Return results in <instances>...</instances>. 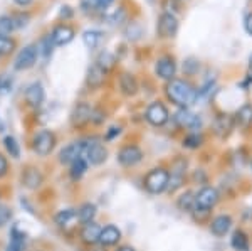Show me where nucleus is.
Wrapping results in <instances>:
<instances>
[{"label": "nucleus", "instance_id": "f257e3e1", "mask_svg": "<svg viewBox=\"0 0 252 251\" xmlns=\"http://www.w3.org/2000/svg\"><path fill=\"white\" fill-rule=\"evenodd\" d=\"M165 91H166L168 100L180 108L190 107V105H193L195 100H197V91H195V88L185 79L175 78L172 81H168Z\"/></svg>", "mask_w": 252, "mask_h": 251}, {"label": "nucleus", "instance_id": "f03ea898", "mask_svg": "<svg viewBox=\"0 0 252 251\" xmlns=\"http://www.w3.org/2000/svg\"><path fill=\"white\" fill-rule=\"evenodd\" d=\"M170 172L163 167H157L150 171L145 177V189L150 194H161L168 189Z\"/></svg>", "mask_w": 252, "mask_h": 251}, {"label": "nucleus", "instance_id": "7ed1b4c3", "mask_svg": "<svg viewBox=\"0 0 252 251\" xmlns=\"http://www.w3.org/2000/svg\"><path fill=\"white\" fill-rule=\"evenodd\" d=\"M34 152L40 157H47L56 147V135L51 130H40L34 137Z\"/></svg>", "mask_w": 252, "mask_h": 251}, {"label": "nucleus", "instance_id": "20e7f679", "mask_svg": "<svg viewBox=\"0 0 252 251\" xmlns=\"http://www.w3.org/2000/svg\"><path fill=\"white\" fill-rule=\"evenodd\" d=\"M168 110L161 101H155L152 103L148 108H146V113H145V118L148 121L150 125L153 127H163V125L168 121Z\"/></svg>", "mask_w": 252, "mask_h": 251}, {"label": "nucleus", "instance_id": "39448f33", "mask_svg": "<svg viewBox=\"0 0 252 251\" xmlns=\"http://www.w3.org/2000/svg\"><path fill=\"white\" fill-rule=\"evenodd\" d=\"M219 197L220 196H219V191L215 187H210V185L202 187L200 191L197 192V196H195V209L209 211V209H212L219 202Z\"/></svg>", "mask_w": 252, "mask_h": 251}, {"label": "nucleus", "instance_id": "423d86ee", "mask_svg": "<svg viewBox=\"0 0 252 251\" xmlns=\"http://www.w3.org/2000/svg\"><path fill=\"white\" fill-rule=\"evenodd\" d=\"M143 160V152L136 145H125L120 152H118V162L123 167H135Z\"/></svg>", "mask_w": 252, "mask_h": 251}, {"label": "nucleus", "instance_id": "0eeeda50", "mask_svg": "<svg viewBox=\"0 0 252 251\" xmlns=\"http://www.w3.org/2000/svg\"><path fill=\"white\" fill-rule=\"evenodd\" d=\"M37 56H39V47L35 46H26L24 49H20V52L15 58V63H14V68L19 71H24V70H29L35 64L37 61Z\"/></svg>", "mask_w": 252, "mask_h": 251}, {"label": "nucleus", "instance_id": "6e6552de", "mask_svg": "<svg viewBox=\"0 0 252 251\" xmlns=\"http://www.w3.org/2000/svg\"><path fill=\"white\" fill-rule=\"evenodd\" d=\"M84 150H86V143L84 142H72V143L66 145L63 150L59 152V162L61 164H72L78 160L79 157H84Z\"/></svg>", "mask_w": 252, "mask_h": 251}, {"label": "nucleus", "instance_id": "1a4fd4ad", "mask_svg": "<svg viewBox=\"0 0 252 251\" xmlns=\"http://www.w3.org/2000/svg\"><path fill=\"white\" fill-rule=\"evenodd\" d=\"M84 157H86L88 164L91 165H101L108 159V150L103 143L99 142H93V143H86V150H84Z\"/></svg>", "mask_w": 252, "mask_h": 251}, {"label": "nucleus", "instance_id": "9d476101", "mask_svg": "<svg viewBox=\"0 0 252 251\" xmlns=\"http://www.w3.org/2000/svg\"><path fill=\"white\" fill-rule=\"evenodd\" d=\"M185 171H187V160L185 159H177L172 167V174H170V182H168V192H175L177 189H180L184 185L185 179Z\"/></svg>", "mask_w": 252, "mask_h": 251}, {"label": "nucleus", "instance_id": "9b49d317", "mask_svg": "<svg viewBox=\"0 0 252 251\" xmlns=\"http://www.w3.org/2000/svg\"><path fill=\"white\" fill-rule=\"evenodd\" d=\"M157 29H158V34H160L161 37H173L178 31V20L173 14L165 12V14H161L160 19H158Z\"/></svg>", "mask_w": 252, "mask_h": 251}, {"label": "nucleus", "instance_id": "f8f14e48", "mask_svg": "<svg viewBox=\"0 0 252 251\" xmlns=\"http://www.w3.org/2000/svg\"><path fill=\"white\" fill-rule=\"evenodd\" d=\"M155 72H157V76H160V78L165 79V81L175 79V74H177V64H175L173 58H170V56H163V58L157 59Z\"/></svg>", "mask_w": 252, "mask_h": 251}, {"label": "nucleus", "instance_id": "ddd939ff", "mask_svg": "<svg viewBox=\"0 0 252 251\" xmlns=\"http://www.w3.org/2000/svg\"><path fill=\"white\" fill-rule=\"evenodd\" d=\"M74 39V29L67 24H59L51 32V40L54 46H66Z\"/></svg>", "mask_w": 252, "mask_h": 251}, {"label": "nucleus", "instance_id": "4468645a", "mask_svg": "<svg viewBox=\"0 0 252 251\" xmlns=\"http://www.w3.org/2000/svg\"><path fill=\"white\" fill-rule=\"evenodd\" d=\"M232 228V217L229 214H220V216H215L212 222H210V231L215 234L217 238L225 236L227 233Z\"/></svg>", "mask_w": 252, "mask_h": 251}, {"label": "nucleus", "instance_id": "2eb2a0df", "mask_svg": "<svg viewBox=\"0 0 252 251\" xmlns=\"http://www.w3.org/2000/svg\"><path fill=\"white\" fill-rule=\"evenodd\" d=\"M46 93H44V86L40 83H32L26 90V101L32 108H39L44 103Z\"/></svg>", "mask_w": 252, "mask_h": 251}, {"label": "nucleus", "instance_id": "dca6fc26", "mask_svg": "<svg viewBox=\"0 0 252 251\" xmlns=\"http://www.w3.org/2000/svg\"><path fill=\"white\" fill-rule=\"evenodd\" d=\"M175 120L182 128H189V130H197L200 128V118L195 113L189 111L187 108H182L180 111L175 115Z\"/></svg>", "mask_w": 252, "mask_h": 251}, {"label": "nucleus", "instance_id": "f3484780", "mask_svg": "<svg viewBox=\"0 0 252 251\" xmlns=\"http://www.w3.org/2000/svg\"><path fill=\"white\" fill-rule=\"evenodd\" d=\"M121 240V231L113 224H108L106 228L101 229L99 234V243L103 246H115L118 245V241Z\"/></svg>", "mask_w": 252, "mask_h": 251}, {"label": "nucleus", "instance_id": "a211bd4d", "mask_svg": "<svg viewBox=\"0 0 252 251\" xmlns=\"http://www.w3.org/2000/svg\"><path fill=\"white\" fill-rule=\"evenodd\" d=\"M106 72L108 71H104L103 68L99 66V64H93L91 68L88 70V76H86V81H88V84L91 88H99L101 84L104 83V79H106Z\"/></svg>", "mask_w": 252, "mask_h": 251}, {"label": "nucleus", "instance_id": "6ab92c4d", "mask_svg": "<svg viewBox=\"0 0 252 251\" xmlns=\"http://www.w3.org/2000/svg\"><path fill=\"white\" fill-rule=\"evenodd\" d=\"M54 221L59 228L69 229L76 224V221H78V213H76L74 209H63V211H59L56 214Z\"/></svg>", "mask_w": 252, "mask_h": 251}, {"label": "nucleus", "instance_id": "aec40b11", "mask_svg": "<svg viewBox=\"0 0 252 251\" xmlns=\"http://www.w3.org/2000/svg\"><path fill=\"white\" fill-rule=\"evenodd\" d=\"M101 229L103 228H99L94 222L84 224V228L81 229V240H83V243H86V245H96V243H99Z\"/></svg>", "mask_w": 252, "mask_h": 251}, {"label": "nucleus", "instance_id": "412c9836", "mask_svg": "<svg viewBox=\"0 0 252 251\" xmlns=\"http://www.w3.org/2000/svg\"><path fill=\"white\" fill-rule=\"evenodd\" d=\"M120 88H121V91H123V95L133 96L138 93V81L135 76L129 74V72H123V74L120 76Z\"/></svg>", "mask_w": 252, "mask_h": 251}, {"label": "nucleus", "instance_id": "4be33fe9", "mask_svg": "<svg viewBox=\"0 0 252 251\" xmlns=\"http://www.w3.org/2000/svg\"><path fill=\"white\" fill-rule=\"evenodd\" d=\"M22 182L27 189H37L42 184V174L39 172V169H27L22 177Z\"/></svg>", "mask_w": 252, "mask_h": 251}, {"label": "nucleus", "instance_id": "5701e85b", "mask_svg": "<svg viewBox=\"0 0 252 251\" xmlns=\"http://www.w3.org/2000/svg\"><path fill=\"white\" fill-rule=\"evenodd\" d=\"M230 245H232L235 251H249V238H247V234L244 231L237 229V231H234L232 238H230Z\"/></svg>", "mask_w": 252, "mask_h": 251}, {"label": "nucleus", "instance_id": "b1692460", "mask_svg": "<svg viewBox=\"0 0 252 251\" xmlns=\"http://www.w3.org/2000/svg\"><path fill=\"white\" fill-rule=\"evenodd\" d=\"M94 216H96V206L91 204V202L83 204L78 211V219L81 224H89V222H93Z\"/></svg>", "mask_w": 252, "mask_h": 251}, {"label": "nucleus", "instance_id": "393cba45", "mask_svg": "<svg viewBox=\"0 0 252 251\" xmlns=\"http://www.w3.org/2000/svg\"><path fill=\"white\" fill-rule=\"evenodd\" d=\"M177 208L184 213H192L195 209V196L190 191H185L177 199Z\"/></svg>", "mask_w": 252, "mask_h": 251}, {"label": "nucleus", "instance_id": "a878e982", "mask_svg": "<svg viewBox=\"0 0 252 251\" xmlns=\"http://www.w3.org/2000/svg\"><path fill=\"white\" fill-rule=\"evenodd\" d=\"M91 115H93V110L88 107V105H79L78 108H76V111L72 113V123L74 125H83L86 123V121L91 120Z\"/></svg>", "mask_w": 252, "mask_h": 251}, {"label": "nucleus", "instance_id": "bb28decb", "mask_svg": "<svg viewBox=\"0 0 252 251\" xmlns=\"http://www.w3.org/2000/svg\"><path fill=\"white\" fill-rule=\"evenodd\" d=\"M88 171V160L84 159V157H79L78 160H74L71 164V171H69V174H71V177L74 180H79L81 177L86 174Z\"/></svg>", "mask_w": 252, "mask_h": 251}, {"label": "nucleus", "instance_id": "cd10ccee", "mask_svg": "<svg viewBox=\"0 0 252 251\" xmlns=\"http://www.w3.org/2000/svg\"><path fill=\"white\" fill-rule=\"evenodd\" d=\"M234 127V121H232V116L225 115V116H219L217 118V123H215V128H217V132L220 133V135H227L230 130H232Z\"/></svg>", "mask_w": 252, "mask_h": 251}, {"label": "nucleus", "instance_id": "c85d7f7f", "mask_svg": "<svg viewBox=\"0 0 252 251\" xmlns=\"http://www.w3.org/2000/svg\"><path fill=\"white\" fill-rule=\"evenodd\" d=\"M237 121L242 127H247V125L252 123V105H244V107L239 108Z\"/></svg>", "mask_w": 252, "mask_h": 251}, {"label": "nucleus", "instance_id": "c756f323", "mask_svg": "<svg viewBox=\"0 0 252 251\" xmlns=\"http://www.w3.org/2000/svg\"><path fill=\"white\" fill-rule=\"evenodd\" d=\"M3 147H5V150L7 153L12 157V159H19L20 157V148H19V143H17V140L14 139V137H5L3 139Z\"/></svg>", "mask_w": 252, "mask_h": 251}, {"label": "nucleus", "instance_id": "7c9ffc66", "mask_svg": "<svg viewBox=\"0 0 252 251\" xmlns=\"http://www.w3.org/2000/svg\"><path fill=\"white\" fill-rule=\"evenodd\" d=\"M15 29V20L10 15H2L0 17V36H9Z\"/></svg>", "mask_w": 252, "mask_h": 251}, {"label": "nucleus", "instance_id": "2f4dec72", "mask_svg": "<svg viewBox=\"0 0 252 251\" xmlns=\"http://www.w3.org/2000/svg\"><path fill=\"white\" fill-rule=\"evenodd\" d=\"M202 143H204V139H202V135L197 132L189 133V135L184 139V145L187 148H198Z\"/></svg>", "mask_w": 252, "mask_h": 251}, {"label": "nucleus", "instance_id": "473e14b6", "mask_svg": "<svg viewBox=\"0 0 252 251\" xmlns=\"http://www.w3.org/2000/svg\"><path fill=\"white\" fill-rule=\"evenodd\" d=\"M96 64H99V66L103 68L104 71L111 70L113 64H115V56L109 54L108 51H103V52H101V54H99V58L96 59Z\"/></svg>", "mask_w": 252, "mask_h": 251}, {"label": "nucleus", "instance_id": "72a5a7b5", "mask_svg": "<svg viewBox=\"0 0 252 251\" xmlns=\"http://www.w3.org/2000/svg\"><path fill=\"white\" fill-rule=\"evenodd\" d=\"M15 49V40L5 36H0V56H7Z\"/></svg>", "mask_w": 252, "mask_h": 251}, {"label": "nucleus", "instance_id": "f704fd0d", "mask_svg": "<svg viewBox=\"0 0 252 251\" xmlns=\"http://www.w3.org/2000/svg\"><path fill=\"white\" fill-rule=\"evenodd\" d=\"M83 37H84V44H86L88 47H96V44L99 42V39H101V34L97 31H86Z\"/></svg>", "mask_w": 252, "mask_h": 251}, {"label": "nucleus", "instance_id": "c9c22d12", "mask_svg": "<svg viewBox=\"0 0 252 251\" xmlns=\"http://www.w3.org/2000/svg\"><path fill=\"white\" fill-rule=\"evenodd\" d=\"M198 68H200V63L193 58H189L184 63V71H185V74H189V76L195 74V72L198 71Z\"/></svg>", "mask_w": 252, "mask_h": 251}, {"label": "nucleus", "instance_id": "e433bc0d", "mask_svg": "<svg viewBox=\"0 0 252 251\" xmlns=\"http://www.w3.org/2000/svg\"><path fill=\"white\" fill-rule=\"evenodd\" d=\"M10 217H12L10 209L5 204H0V228H3L10 221Z\"/></svg>", "mask_w": 252, "mask_h": 251}, {"label": "nucleus", "instance_id": "4c0bfd02", "mask_svg": "<svg viewBox=\"0 0 252 251\" xmlns=\"http://www.w3.org/2000/svg\"><path fill=\"white\" fill-rule=\"evenodd\" d=\"M81 7H83V10H94L99 7V3H97V0H81Z\"/></svg>", "mask_w": 252, "mask_h": 251}, {"label": "nucleus", "instance_id": "58836bf2", "mask_svg": "<svg viewBox=\"0 0 252 251\" xmlns=\"http://www.w3.org/2000/svg\"><path fill=\"white\" fill-rule=\"evenodd\" d=\"M7 174H9V162L0 153V179H3Z\"/></svg>", "mask_w": 252, "mask_h": 251}, {"label": "nucleus", "instance_id": "ea45409f", "mask_svg": "<svg viewBox=\"0 0 252 251\" xmlns=\"http://www.w3.org/2000/svg\"><path fill=\"white\" fill-rule=\"evenodd\" d=\"M29 15L27 14H17L14 15V20H15V27H24L27 26V22H29Z\"/></svg>", "mask_w": 252, "mask_h": 251}, {"label": "nucleus", "instance_id": "a19ab883", "mask_svg": "<svg viewBox=\"0 0 252 251\" xmlns=\"http://www.w3.org/2000/svg\"><path fill=\"white\" fill-rule=\"evenodd\" d=\"M120 133H121V128L120 127L109 128V132H108V135H106V140H113V139H115V135H120Z\"/></svg>", "mask_w": 252, "mask_h": 251}, {"label": "nucleus", "instance_id": "79ce46f5", "mask_svg": "<svg viewBox=\"0 0 252 251\" xmlns=\"http://www.w3.org/2000/svg\"><path fill=\"white\" fill-rule=\"evenodd\" d=\"M246 31L252 36V12L246 17Z\"/></svg>", "mask_w": 252, "mask_h": 251}, {"label": "nucleus", "instance_id": "37998d69", "mask_svg": "<svg viewBox=\"0 0 252 251\" xmlns=\"http://www.w3.org/2000/svg\"><path fill=\"white\" fill-rule=\"evenodd\" d=\"M14 3H15V5H19V7H27V5H31V3H32V0H14Z\"/></svg>", "mask_w": 252, "mask_h": 251}, {"label": "nucleus", "instance_id": "c03bdc74", "mask_svg": "<svg viewBox=\"0 0 252 251\" xmlns=\"http://www.w3.org/2000/svg\"><path fill=\"white\" fill-rule=\"evenodd\" d=\"M111 2H113V0H97V3H99L101 9H104V7H108Z\"/></svg>", "mask_w": 252, "mask_h": 251}, {"label": "nucleus", "instance_id": "a18cd8bd", "mask_svg": "<svg viewBox=\"0 0 252 251\" xmlns=\"http://www.w3.org/2000/svg\"><path fill=\"white\" fill-rule=\"evenodd\" d=\"M116 251H135V248H131V246H120Z\"/></svg>", "mask_w": 252, "mask_h": 251}, {"label": "nucleus", "instance_id": "49530a36", "mask_svg": "<svg viewBox=\"0 0 252 251\" xmlns=\"http://www.w3.org/2000/svg\"><path fill=\"white\" fill-rule=\"evenodd\" d=\"M249 70H251V72H252V56H251V59H249Z\"/></svg>", "mask_w": 252, "mask_h": 251}, {"label": "nucleus", "instance_id": "de8ad7c7", "mask_svg": "<svg viewBox=\"0 0 252 251\" xmlns=\"http://www.w3.org/2000/svg\"><path fill=\"white\" fill-rule=\"evenodd\" d=\"M180 2H184V0H180Z\"/></svg>", "mask_w": 252, "mask_h": 251}]
</instances>
